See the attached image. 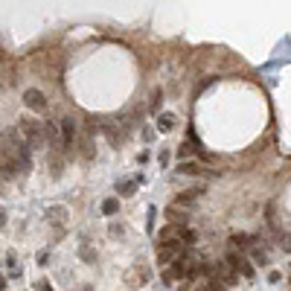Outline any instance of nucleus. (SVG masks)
<instances>
[{
  "label": "nucleus",
  "instance_id": "f257e3e1",
  "mask_svg": "<svg viewBox=\"0 0 291 291\" xmlns=\"http://www.w3.org/2000/svg\"><path fill=\"white\" fill-rule=\"evenodd\" d=\"M18 131H21V140L27 143V149H44V146H47V131H44V123H38L35 117H21Z\"/></svg>",
  "mask_w": 291,
  "mask_h": 291
},
{
  "label": "nucleus",
  "instance_id": "20e7f679",
  "mask_svg": "<svg viewBox=\"0 0 291 291\" xmlns=\"http://www.w3.org/2000/svg\"><path fill=\"white\" fill-rule=\"evenodd\" d=\"M24 102H27V108H30V111H35V114H41V111L47 108V99H44V94H41V91H35V88H30V91L24 94Z\"/></svg>",
  "mask_w": 291,
  "mask_h": 291
},
{
  "label": "nucleus",
  "instance_id": "f03ea898",
  "mask_svg": "<svg viewBox=\"0 0 291 291\" xmlns=\"http://www.w3.org/2000/svg\"><path fill=\"white\" fill-rule=\"evenodd\" d=\"M181 251H184V245H181L178 239H172V242H161V248H158V259H161V265H172V262H178V259H181Z\"/></svg>",
  "mask_w": 291,
  "mask_h": 291
},
{
  "label": "nucleus",
  "instance_id": "39448f33",
  "mask_svg": "<svg viewBox=\"0 0 291 291\" xmlns=\"http://www.w3.org/2000/svg\"><path fill=\"white\" fill-rule=\"evenodd\" d=\"M178 126V117L175 114H161L158 117V131H172Z\"/></svg>",
  "mask_w": 291,
  "mask_h": 291
},
{
  "label": "nucleus",
  "instance_id": "4468645a",
  "mask_svg": "<svg viewBox=\"0 0 291 291\" xmlns=\"http://www.w3.org/2000/svg\"><path fill=\"white\" fill-rule=\"evenodd\" d=\"M38 289H41V291H50V286H47V283H38Z\"/></svg>",
  "mask_w": 291,
  "mask_h": 291
},
{
  "label": "nucleus",
  "instance_id": "9d476101",
  "mask_svg": "<svg viewBox=\"0 0 291 291\" xmlns=\"http://www.w3.org/2000/svg\"><path fill=\"white\" fill-rule=\"evenodd\" d=\"M82 257L88 259V262H94V259H97V254H94L91 248H82Z\"/></svg>",
  "mask_w": 291,
  "mask_h": 291
},
{
  "label": "nucleus",
  "instance_id": "0eeeda50",
  "mask_svg": "<svg viewBox=\"0 0 291 291\" xmlns=\"http://www.w3.org/2000/svg\"><path fill=\"white\" fill-rule=\"evenodd\" d=\"M117 210H120V201H117V198H105V201H102V213H105V216H114Z\"/></svg>",
  "mask_w": 291,
  "mask_h": 291
},
{
  "label": "nucleus",
  "instance_id": "1a4fd4ad",
  "mask_svg": "<svg viewBox=\"0 0 291 291\" xmlns=\"http://www.w3.org/2000/svg\"><path fill=\"white\" fill-rule=\"evenodd\" d=\"M161 108V91H155V97H152V111H158Z\"/></svg>",
  "mask_w": 291,
  "mask_h": 291
},
{
  "label": "nucleus",
  "instance_id": "2eb2a0df",
  "mask_svg": "<svg viewBox=\"0 0 291 291\" xmlns=\"http://www.w3.org/2000/svg\"><path fill=\"white\" fill-rule=\"evenodd\" d=\"M6 289V280H3V277H0V291Z\"/></svg>",
  "mask_w": 291,
  "mask_h": 291
},
{
  "label": "nucleus",
  "instance_id": "f3484780",
  "mask_svg": "<svg viewBox=\"0 0 291 291\" xmlns=\"http://www.w3.org/2000/svg\"><path fill=\"white\" fill-rule=\"evenodd\" d=\"M289 283H291V274H289Z\"/></svg>",
  "mask_w": 291,
  "mask_h": 291
},
{
  "label": "nucleus",
  "instance_id": "dca6fc26",
  "mask_svg": "<svg viewBox=\"0 0 291 291\" xmlns=\"http://www.w3.org/2000/svg\"><path fill=\"white\" fill-rule=\"evenodd\" d=\"M0 181H3V172H0Z\"/></svg>",
  "mask_w": 291,
  "mask_h": 291
},
{
  "label": "nucleus",
  "instance_id": "423d86ee",
  "mask_svg": "<svg viewBox=\"0 0 291 291\" xmlns=\"http://www.w3.org/2000/svg\"><path fill=\"white\" fill-rule=\"evenodd\" d=\"M178 175H201V166H198V163H181V166H178Z\"/></svg>",
  "mask_w": 291,
  "mask_h": 291
},
{
  "label": "nucleus",
  "instance_id": "7ed1b4c3",
  "mask_svg": "<svg viewBox=\"0 0 291 291\" xmlns=\"http://www.w3.org/2000/svg\"><path fill=\"white\" fill-rule=\"evenodd\" d=\"M62 146H65V155L76 146V120H73V117H65V120H62Z\"/></svg>",
  "mask_w": 291,
  "mask_h": 291
},
{
  "label": "nucleus",
  "instance_id": "f8f14e48",
  "mask_svg": "<svg viewBox=\"0 0 291 291\" xmlns=\"http://www.w3.org/2000/svg\"><path fill=\"white\" fill-rule=\"evenodd\" d=\"M120 193H134V184H120Z\"/></svg>",
  "mask_w": 291,
  "mask_h": 291
},
{
  "label": "nucleus",
  "instance_id": "6e6552de",
  "mask_svg": "<svg viewBox=\"0 0 291 291\" xmlns=\"http://www.w3.org/2000/svg\"><path fill=\"white\" fill-rule=\"evenodd\" d=\"M230 242H233V245H242V248H248V245H251V239H248V236H233Z\"/></svg>",
  "mask_w": 291,
  "mask_h": 291
},
{
  "label": "nucleus",
  "instance_id": "9b49d317",
  "mask_svg": "<svg viewBox=\"0 0 291 291\" xmlns=\"http://www.w3.org/2000/svg\"><path fill=\"white\" fill-rule=\"evenodd\" d=\"M254 259H257V262H262V265H265V262H268V257H265V254H262V251H254Z\"/></svg>",
  "mask_w": 291,
  "mask_h": 291
},
{
  "label": "nucleus",
  "instance_id": "ddd939ff",
  "mask_svg": "<svg viewBox=\"0 0 291 291\" xmlns=\"http://www.w3.org/2000/svg\"><path fill=\"white\" fill-rule=\"evenodd\" d=\"M6 225V210H3V207H0V227Z\"/></svg>",
  "mask_w": 291,
  "mask_h": 291
}]
</instances>
